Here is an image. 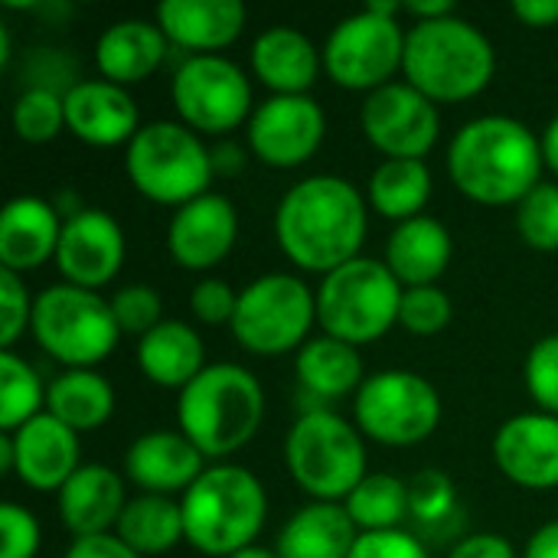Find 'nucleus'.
Segmentation results:
<instances>
[{"mask_svg": "<svg viewBox=\"0 0 558 558\" xmlns=\"http://www.w3.org/2000/svg\"><path fill=\"white\" fill-rule=\"evenodd\" d=\"M366 226L363 193L333 173L294 183L275 209V239L281 252L314 275H330L360 258Z\"/></svg>", "mask_w": 558, "mask_h": 558, "instance_id": "1", "label": "nucleus"}, {"mask_svg": "<svg viewBox=\"0 0 558 558\" xmlns=\"http://www.w3.org/2000/svg\"><path fill=\"white\" fill-rule=\"evenodd\" d=\"M543 141L510 114L468 121L448 147L451 183L484 206H520L543 183Z\"/></svg>", "mask_w": 558, "mask_h": 558, "instance_id": "2", "label": "nucleus"}, {"mask_svg": "<svg viewBox=\"0 0 558 558\" xmlns=\"http://www.w3.org/2000/svg\"><path fill=\"white\" fill-rule=\"evenodd\" d=\"M405 82L435 105H454L481 95L494 72L497 52L490 39L461 16L415 23L405 33Z\"/></svg>", "mask_w": 558, "mask_h": 558, "instance_id": "3", "label": "nucleus"}, {"mask_svg": "<svg viewBox=\"0 0 558 558\" xmlns=\"http://www.w3.org/2000/svg\"><path fill=\"white\" fill-rule=\"evenodd\" d=\"M262 383L235 363H209L177 399L180 432L213 461L242 451L262 428Z\"/></svg>", "mask_w": 558, "mask_h": 558, "instance_id": "4", "label": "nucleus"}, {"mask_svg": "<svg viewBox=\"0 0 558 558\" xmlns=\"http://www.w3.org/2000/svg\"><path fill=\"white\" fill-rule=\"evenodd\" d=\"M180 507L186 543L199 556L229 558L255 546L268 517V494L248 468L216 464L183 494Z\"/></svg>", "mask_w": 558, "mask_h": 558, "instance_id": "5", "label": "nucleus"}, {"mask_svg": "<svg viewBox=\"0 0 558 558\" xmlns=\"http://www.w3.org/2000/svg\"><path fill=\"white\" fill-rule=\"evenodd\" d=\"M402 291L386 262L360 255L324 275L317 288V324L327 337L350 347L376 343L399 324Z\"/></svg>", "mask_w": 558, "mask_h": 558, "instance_id": "6", "label": "nucleus"}, {"mask_svg": "<svg viewBox=\"0 0 558 558\" xmlns=\"http://www.w3.org/2000/svg\"><path fill=\"white\" fill-rule=\"evenodd\" d=\"M284 461L304 494L324 504H340L366 477L363 432L337 412L307 409L284 438Z\"/></svg>", "mask_w": 558, "mask_h": 558, "instance_id": "7", "label": "nucleus"}, {"mask_svg": "<svg viewBox=\"0 0 558 558\" xmlns=\"http://www.w3.org/2000/svg\"><path fill=\"white\" fill-rule=\"evenodd\" d=\"M124 170L137 193L177 209L209 193L216 173L213 150L183 121L144 124L128 144Z\"/></svg>", "mask_w": 558, "mask_h": 558, "instance_id": "8", "label": "nucleus"}, {"mask_svg": "<svg viewBox=\"0 0 558 558\" xmlns=\"http://www.w3.org/2000/svg\"><path fill=\"white\" fill-rule=\"evenodd\" d=\"M36 343L69 369H88L114 353L121 327L114 320L111 301L98 291L75 284H52L33 301Z\"/></svg>", "mask_w": 558, "mask_h": 558, "instance_id": "9", "label": "nucleus"}, {"mask_svg": "<svg viewBox=\"0 0 558 558\" xmlns=\"http://www.w3.org/2000/svg\"><path fill=\"white\" fill-rule=\"evenodd\" d=\"M317 320V294L294 275H262L239 291L232 317L235 340L255 356H281L311 340Z\"/></svg>", "mask_w": 558, "mask_h": 558, "instance_id": "10", "label": "nucleus"}, {"mask_svg": "<svg viewBox=\"0 0 558 558\" xmlns=\"http://www.w3.org/2000/svg\"><path fill=\"white\" fill-rule=\"evenodd\" d=\"M356 428L386 448H412L425 441L441 422L438 389L405 369H386L366 376L353 399Z\"/></svg>", "mask_w": 558, "mask_h": 558, "instance_id": "11", "label": "nucleus"}, {"mask_svg": "<svg viewBox=\"0 0 558 558\" xmlns=\"http://www.w3.org/2000/svg\"><path fill=\"white\" fill-rule=\"evenodd\" d=\"M405 59V33L396 16L363 7L340 20L324 43L327 75L350 92H376L392 82Z\"/></svg>", "mask_w": 558, "mask_h": 558, "instance_id": "12", "label": "nucleus"}, {"mask_svg": "<svg viewBox=\"0 0 558 558\" xmlns=\"http://www.w3.org/2000/svg\"><path fill=\"white\" fill-rule=\"evenodd\" d=\"M170 98L186 128L226 134L252 118V82L226 56H190L173 72Z\"/></svg>", "mask_w": 558, "mask_h": 558, "instance_id": "13", "label": "nucleus"}, {"mask_svg": "<svg viewBox=\"0 0 558 558\" xmlns=\"http://www.w3.org/2000/svg\"><path fill=\"white\" fill-rule=\"evenodd\" d=\"M360 124L366 141L383 150L386 160H422L441 134L438 105L409 82H389L369 92Z\"/></svg>", "mask_w": 558, "mask_h": 558, "instance_id": "14", "label": "nucleus"}, {"mask_svg": "<svg viewBox=\"0 0 558 558\" xmlns=\"http://www.w3.org/2000/svg\"><path fill=\"white\" fill-rule=\"evenodd\" d=\"M327 134V114L311 95H271L248 118L252 154L278 170L307 163Z\"/></svg>", "mask_w": 558, "mask_h": 558, "instance_id": "15", "label": "nucleus"}, {"mask_svg": "<svg viewBox=\"0 0 558 558\" xmlns=\"http://www.w3.org/2000/svg\"><path fill=\"white\" fill-rule=\"evenodd\" d=\"M239 216L229 196L203 193L180 206L167 229V252L186 271H209L235 248Z\"/></svg>", "mask_w": 558, "mask_h": 558, "instance_id": "16", "label": "nucleus"}, {"mask_svg": "<svg viewBox=\"0 0 558 558\" xmlns=\"http://www.w3.org/2000/svg\"><path fill=\"white\" fill-rule=\"evenodd\" d=\"M124 262V232L105 209H78L65 219L62 239L56 248V265L65 284L101 288L108 284Z\"/></svg>", "mask_w": 558, "mask_h": 558, "instance_id": "17", "label": "nucleus"}, {"mask_svg": "<svg viewBox=\"0 0 558 558\" xmlns=\"http://www.w3.org/2000/svg\"><path fill=\"white\" fill-rule=\"evenodd\" d=\"M494 461L507 481L526 490L558 487V415L526 412L500 425Z\"/></svg>", "mask_w": 558, "mask_h": 558, "instance_id": "18", "label": "nucleus"}, {"mask_svg": "<svg viewBox=\"0 0 558 558\" xmlns=\"http://www.w3.org/2000/svg\"><path fill=\"white\" fill-rule=\"evenodd\" d=\"M13 441V474L33 490H62L65 481L82 468L78 435L52 418L49 412L29 418L10 435Z\"/></svg>", "mask_w": 558, "mask_h": 558, "instance_id": "19", "label": "nucleus"}, {"mask_svg": "<svg viewBox=\"0 0 558 558\" xmlns=\"http://www.w3.org/2000/svg\"><path fill=\"white\" fill-rule=\"evenodd\" d=\"M65 128L92 147L131 144L137 128V101L128 88L105 78H82L65 92Z\"/></svg>", "mask_w": 558, "mask_h": 558, "instance_id": "20", "label": "nucleus"}, {"mask_svg": "<svg viewBox=\"0 0 558 558\" xmlns=\"http://www.w3.org/2000/svg\"><path fill=\"white\" fill-rule=\"evenodd\" d=\"M203 471L206 458L183 432H147L124 454V474L144 494H186Z\"/></svg>", "mask_w": 558, "mask_h": 558, "instance_id": "21", "label": "nucleus"}, {"mask_svg": "<svg viewBox=\"0 0 558 558\" xmlns=\"http://www.w3.org/2000/svg\"><path fill=\"white\" fill-rule=\"evenodd\" d=\"M245 20L248 10L242 0H163L157 7L163 36L193 56H216V49L232 46L242 36Z\"/></svg>", "mask_w": 558, "mask_h": 558, "instance_id": "22", "label": "nucleus"}, {"mask_svg": "<svg viewBox=\"0 0 558 558\" xmlns=\"http://www.w3.org/2000/svg\"><path fill=\"white\" fill-rule=\"evenodd\" d=\"M62 219L52 203L39 196H16L0 213V265L3 271L26 275L56 258Z\"/></svg>", "mask_w": 558, "mask_h": 558, "instance_id": "23", "label": "nucleus"}, {"mask_svg": "<svg viewBox=\"0 0 558 558\" xmlns=\"http://www.w3.org/2000/svg\"><path fill=\"white\" fill-rule=\"evenodd\" d=\"M128 507L124 481L105 464H82L59 490V517L72 539L105 536L118 526Z\"/></svg>", "mask_w": 558, "mask_h": 558, "instance_id": "24", "label": "nucleus"}, {"mask_svg": "<svg viewBox=\"0 0 558 558\" xmlns=\"http://www.w3.org/2000/svg\"><path fill=\"white\" fill-rule=\"evenodd\" d=\"M170 39L150 20H118L95 43V65L105 82L121 88L150 78L167 59Z\"/></svg>", "mask_w": 558, "mask_h": 558, "instance_id": "25", "label": "nucleus"}, {"mask_svg": "<svg viewBox=\"0 0 558 558\" xmlns=\"http://www.w3.org/2000/svg\"><path fill=\"white\" fill-rule=\"evenodd\" d=\"M324 65V52L294 26H271L252 43V72L275 95H307Z\"/></svg>", "mask_w": 558, "mask_h": 558, "instance_id": "26", "label": "nucleus"}, {"mask_svg": "<svg viewBox=\"0 0 558 558\" xmlns=\"http://www.w3.org/2000/svg\"><path fill=\"white\" fill-rule=\"evenodd\" d=\"M389 271L399 278L402 288H425L435 284L451 265V232L445 222L432 216H415L399 222L386 242Z\"/></svg>", "mask_w": 558, "mask_h": 558, "instance_id": "27", "label": "nucleus"}, {"mask_svg": "<svg viewBox=\"0 0 558 558\" xmlns=\"http://www.w3.org/2000/svg\"><path fill=\"white\" fill-rule=\"evenodd\" d=\"M360 539L343 504L314 500L301 507L278 533V558H350Z\"/></svg>", "mask_w": 558, "mask_h": 558, "instance_id": "28", "label": "nucleus"}, {"mask_svg": "<svg viewBox=\"0 0 558 558\" xmlns=\"http://www.w3.org/2000/svg\"><path fill=\"white\" fill-rule=\"evenodd\" d=\"M141 373L163 389H186L206 369V347L183 320H163L137 340Z\"/></svg>", "mask_w": 558, "mask_h": 558, "instance_id": "29", "label": "nucleus"}, {"mask_svg": "<svg viewBox=\"0 0 558 558\" xmlns=\"http://www.w3.org/2000/svg\"><path fill=\"white\" fill-rule=\"evenodd\" d=\"M298 383L304 389V396L324 399V402H337L350 392H360L363 379V360L360 350L333 340L327 333L311 337L301 350H298Z\"/></svg>", "mask_w": 558, "mask_h": 558, "instance_id": "30", "label": "nucleus"}, {"mask_svg": "<svg viewBox=\"0 0 558 558\" xmlns=\"http://www.w3.org/2000/svg\"><path fill=\"white\" fill-rule=\"evenodd\" d=\"M46 412L75 435L95 432L114 412V389L95 369H65L46 389Z\"/></svg>", "mask_w": 558, "mask_h": 558, "instance_id": "31", "label": "nucleus"}, {"mask_svg": "<svg viewBox=\"0 0 558 558\" xmlns=\"http://www.w3.org/2000/svg\"><path fill=\"white\" fill-rule=\"evenodd\" d=\"M114 536L141 558L167 556L170 549H177L180 539H186L183 507L173 497H160V494L131 497L114 526Z\"/></svg>", "mask_w": 558, "mask_h": 558, "instance_id": "32", "label": "nucleus"}, {"mask_svg": "<svg viewBox=\"0 0 558 558\" xmlns=\"http://www.w3.org/2000/svg\"><path fill=\"white\" fill-rule=\"evenodd\" d=\"M432 196V173L425 160H383L369 177V206L396 222L422 216Z\"/></svg>", "mask_w": 558, "mask_h": 558, "instance_id": "33", "label": "nucleus"}, {"mask_svg": "<svg viewBox=\"0 0 558 558\" xmlns=\"http://www.w3.org/2000/svg\"><path fill=\"white\" fill-rule=\"evenodd\" d=\"M343 507L360 533L402 530L405 517L412 513V487L396 474H366Z\"/></svg>", "mask_w": 558, "mask_h": 558, "instance_id": "34", "label": "nucleus"}, {"mask_svg": "<svg viewBox=\"0 0 558 558\" xmlns=\"http://www.w3.org/2000/svg\"><path fill=\"white\" fill-rule=\"evenodd\" d=\"M46 389L36 376V369L20 360L13 350L0 353V432L13 435L29 418L43 415Z\"/></svg>", "mask_w": 558, "mask_h": 558, "instance_id": "35", "label": "nucleus"}, {"mask_svg": "<svg viewBox=\"0 0 558 558\" xmlns=\"http://www.w3.org/2000/svg\"><path fill=\"white\" fill-rule=\"evenodd\" d=\"M65 128V98L49 88H26L13 105V131L26 144H46Z\"/></svg>", "mask_w": 558, "mask_h": 558, "instance_id": "36", "label": "nucleus"}, {"mask_svg": "<svg viewBox=\"0 0 558 558\" xmlns=\"http://www.w3.org/2000/svg\"><path fill=\"white\" fill-rule=\"evenodd\" d=\"M517 232L530 248L558 252V183H539L517 206Z\"/></svg>", "mask_w": 558, "mask_h": 558, "instance_id": "37", "label": "nucleus"}, {"mask_svg": "<svg viewBox=\"0 0 558 558\" xmlns=\"http://www.w3.org/2000/svg\"><path fill=\"white\" fill-rule=\"evenodd\" d=\"M451 298L438 284L425 288H405L399 304V324L415 337H435L451 324Z\"/></svg>", "mask_w": 558, "mask_h": 558, "instance_id": "38", "label": "nucleus"}, {"mask_svg": "<svg viewBox=\"0 0 558 558\" xmlns=\"http://www.w3.org/2000/svg\"><path fill=\"white\" fill-rule=\"evenodd\" d=\"M114 320L121 333L147 337L157 324H163V301L150 284H128L111 298Z\"/></svg>", "mask_w": 558, "mask_h": 558, "instance_id": "39", "label": "nucleus"}, {"mask_svg": "<svg viewBox=\"0 0 558 558\" xmlns=\"http://www.w3.org/2000/svg\"><path fill=\"white\" fill-rule=\"evenodd\" d=\"M526 389L546 415H558V333L543 337L526 356Z\"/></svg>", "mask_w": 558, "mask_h": 558, "instance_id": "40", "label": "nucleus"}, {"mask_svg": "<svg viewBox=\"0 0 558 558\" xmlns=\"http://www.w3.org/2000/svg\"><path fill=\"white\" fill-rule=\"evenodd\" d=\"M43 543L36 517L20 504L0 507V558H36Z\"/></svg>", "mask_w": 558, "mask_h": 558, "instance_id": "41", "label": "nucleus"}, {"mask_svg": "<svg viewBox=\"0 0 558 558\" xmlns=\"http://www.w3.org/2000/svg\"><path fill=\"white\" fill-rule=\"evenodd\" d=\"M0 343L3 350H10L20 333L33 324V301L20 281V275L13 271H0Z\"/></svg>", "mask_w": 558, "mask_h": 558, "instance_id": "42", "label": "nucleus"}, {"mask_svg": "<svg viewBox=\"0 0 558 558\" xmlns=\"http://www.w3.org/2000/svg\"><path fill=\"white\" fill-rule=\"evenodd\" d=\"M235 307H239V294L222 278H206L190 294V311L196 314L199 324H209V327L232 324Z\"/></svg>", "mask_w": 558, "mask_h": 558, "instance_id": "43", "label": "nucleus"}, {"mask_svg": "<svg viewBox=\"0 0 558 558\" xmlns=\"http://www.w3.org/2000/svg\"><path fill=\"white\" fill-rule=\"evenodd\" d=\"M350 558H432L428 549L405 530L386 533H360Z\"/></svg>", "mask_w": 558, "mask_h": 558, "instance_id": "44", "label": "nucleus"}, {"mask_svg": "<svg viewBox=\"0 0 558 558\" xmlns=\"http://www.w3.org/2000/svg\"><path fill=\"white\" fill-rule=\"evenodd\" d=\"M451 507V487L448 481H441L438 474H425L415 487H412V513L422 520H435L441 513H448Z\"/></svg>", "mask_w": 558, "mask_h": 558, "instance_id": "45", "label": "nucleus"}, {"mask_svg": "<svg viewBox=\"0 0 558 558\" xmlns=\"http://www.w3.org/2000/svg\"><path fill=\"white\" fill-rule=\"evenodd\" d=\"M448 558H517V549L510 539L497 536V533H477V536H468L461 539Z\"/></svg>", "mask_w": 558, "mask_h": 558, "instance_id": "46", "label": "nucleus"}, {"mask_svg": "<svg viewBox=\"0 0 558 558\" xmlns=\"http://www.w3.org/2000/svg\"><path fill=\"white\" fill-rule=\"evenodd\" d=\"M62 558H141L131 546H124L114 533L105 536H85V539H72V546L65 549Z\"/></svg>", "mask_w": 558, "mask_h": 558, "instance_id": "47", "label": "nucleus"}, {"mask_svg": "<svg viewBox=\"0 0 558 558\" xmlns=\"http://www.w3.org/2000/svg\"><path fill=\"white\" fill-rule=\"evenodd\" d=\"M513 16L526 26H556L558 0H513Z\"/></svg>", "mask_w": 558, "mask_h": 558, "instance_id": "48", "label": "nucleus"}, {"mask_svg": "<svg viewBox=\"0 0 558 558\" xmlns=\"http://www.w3.org/2000/svg\"><path fill=\"white\" fill-rule=\"evenodd\" d=\"M523 558H558V520L539 526V530L530 536Z\"/></svg>", "mask_w": 558, "mask_h": 558, "instance_id": "49", "label": "nucleus"}, {"mask_svg": "<svg viewBox=\"0 0 558 558\" xmlns=\"http://www.w3.org/2000/svg\"><path fill=\"white\" fill-rule=\"evenodd\" d=\"M402 10L412 13V16H418V23H425V20L451 16L454 13V3L451 0H409V3H402Z\"/></svg>", "mask_w": 558, "mask_h": 558, "instance_id": "50", "label": "nucleus"}, {"mask_svg": "<svg viewBox=\"0 0 558 558\" xmlns=\"http://www.w3.org/2000/svg\"><path fill=\"white\" fill-rule=\"evenodd\" d=\"M543 157H546V167L558 177V114L549 121V128L543 131Z\"/></svg>", "mask_w": 558, "mask_h": 558, "instance_id": "51", "label": "nucleus"}, {"mask_svg": "<svg viewBox=\"0 0 558 558\" xmlns=\"http://www.w3.org/2000/svg\"><path fill=\"white\" fill-rule=\"evenodd\" d=\"M0 464H3V471H13V441H10V435L0 438Z\"/></svg>", "mask_w": 558, "mask_h": 558, "instance_id": "52", "label": "nucleus"}, {"mask_svg": "<svg viewBox=\"0 0 558 558\" xmlns=\"http://www.w3.org/2000/svg\"><path fill=\"white\" fill-rule=\"evenodd\" d=\"M229 558H278V553L262 549V546H248V549H242V553H235V556H229Z\"/></svg>", "mask_w": 558, "mask_h": 558, "instance_id": "53", "label": "nucleus"}]
</instances>
